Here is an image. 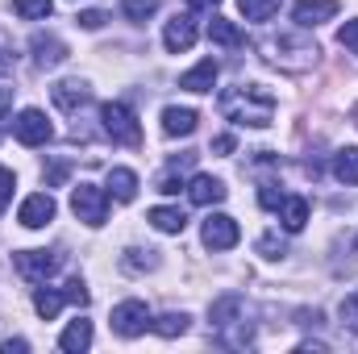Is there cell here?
Segmentation results:
<instances>
[{
	"mask_svg": "<svg viewBox=\"0 0 358 354\" xmlns=\"http://www.w3.org/2000/svg\"><path fill=\"white\" fill-rule=\"evenodd\" d=\"M334 17H338V0H296V8H292V21L300 29H313V25L334 21Z\"/></svg>",
	"mask_w": 358,
	"mask_h": 354,
	"instance_id": "10",
	"label": "cell"
},
{
	"mask_svg": "<svg viewBox=\"0 0 358 354\" xmlns=\"http://www.w3.org/2000/svg\"><path fill=\"white\" fill-rule=\"evenodd\" d=\"M29 46H34V63H38V67H59V63L67 59V46H63L59 38H46V34H38Z\"/></svg>",
	"mask_w": 358,
	"mask_h": 354,
	"instance_id": "16",
	"label": "cell"
},
{
	"mask_svg": "<svg viewBox=\"0 0 358 354\" xmlns=\"http://www.w3.org/2000/svg\"><path fill=\"white\" fill-rule=\"evenodd\" d=\"M283 196H287V192H279L275 183H263V187H259V204H263V208H279Z\"/></svg>",
	"mask_w": 358,
	"mask_h": 354,
	"instance_id": "31",
	"label": "cell"
},
{
	"mask_svg": "<svg viewBox=\"0 0 358 354\" xmlns=\"http://www.w3.org/2000/svg\"><path fill=\"white\" fill-rule=\"evenodd\" d=\"M187 313H163V317H150V330L159 334V338H179V334H187Z\"/></svg>",
	"mask_w": 358,
	"mask_h": 354,
	"instance_id": "22",
	"label": "cell"
},
{
	"mask_svg": "<svg viewBox=\"0 0 358 354\" xmlns=\"http://www.w3.org/2000/svg\"><path fill=\"white\" fill-rule=\"evenodd\" d=\"M76 21H80L84 29H100V25H104V13H96V8H92V13H80Z\"/></svg>",
	"mask_w": 358,
	"mask_h": 354,
	"instance_id": "35",
	"label": "cell"
},
{
	"mask_svg": "<svg viewBox=\"0 0 358 354\" xmlns=\"http://www.w3.org/2000/svg\"><path fill=\"white\" fill-rule=\"evenodd\" d=\"M55 213H59L55 196H50V192H34V196H25V200H21L17 221H21L25 229H42V225H50V221H55Z\"/></svg>",
	"mask_w": 358,
	"mask_h": 354,
	"instance_id": "8",
	"label": "cell"
},
{
	"mask_svg": "<svg viewBox=\"0 0 358 354\" xmlns=\"http://www.w3.org/2000/svg\"><path fill=\"white\" fill-rule=\"evenodd\" d=\"M221 117L234 125H250V129H267L275 121V92L263 84H238V88L221 92Z\"/></svg>",
	"mask_w": 358,
	"mask_h": 354,
	"instance_id": "1",
	"label": "cell"
},
{
	"mask_svg": "<svg viewBox=\"0 0 358 354\" xmlns=\"http://www.w3.org/2000/svg\"><path fill=\"white\" fill-rule=\"evenodd\" d=\"M225 192H229V187H225L217 176H196L192 183H187V200H192V204H200V208L221 204V200H225Z\"/></svg>",
	"mask_w": 358,
	"mask_h": 354,
	"instance_id": "12",
	"label": "cell"
},
{
	"mask_svg": "<svg viewBox=\"0 0 358 354\" xmlns=\"http://www.w3.org/2000/svg\"><path fill=\"white\" fill-rule=\"evenodd\" d=\"M121 267H125V271H155V267H159V255H155V250H138V246H129V250L121 255Z\"/></svg>",
	"mask_w": 358,
	"mask_h": 354,
	"instance_id": "26",
	"label": "cell"
},
{
	"mask_svg": "<svg viewBox=\"0 0 358 354\" xmlns=\"http://www.w3.org/2000/svg\"><path fill=\"white\" fill-rule=\"evenodd\" d=\"M71 213L84 221V225H104L108 217V187H96V183H80L71 187Z\"/></svg>",
	"mask_w": 358,
	"mask_h": 354,
	"instance_id": "3",
	"label": "cell"
},
{
	"mask_svg": "<svg viewBox=\"0 0 358 354\" xmlns=\"http://www.w3.org/2000/svg\"><path fill=\"white\" fill-rule=\"evenodd\" d=\"M334 176L342 183H358V146H342L334 155Z\"/></svg>",
	"mask_w": 358,
	"mask_h": 354,
	"instance_id": "23",
	"label": "cell"
},
{
	"mask_svg": "<svg viewBox=\"0 0 358 354\" xmlns=\"http://www.w3.org/2000/svg\"><path fill=\"white\" fill-rule=\"evenodd\" d=\"M200 242H204L208 250H234V246L242 242V229H238V221H234L229 213H208V221H204V229H200Z\"/></svg>",
	"mask_w": 358,
	"mask_h": 354,
	"instance_id": "4",
	"label": "cell"
},
{
	"mask_svg": "<svg viewBox=\"0 0 358 354\" xmlns=\"http://www.w3.org/2000/svg\"><path fill=\"white\" fill-rule=\"evenodd\" d=\"M342 321H346L350 330H358V292H355V296H346V300H342Z\"/></svg>",
	"mask_w": 358,
	"mask_h": 354,
	"instance_id": "33",
	"label": "cell"
},
{
	"mask_svg": "<svg viewBox=\"0 0 358 354\" xmlns=\"http://www.w3.org/2000/svg\"><path fill=\"white\" fill-rule=\"evenodd\" d=\"M13 267H17V275H25L29 283H46V279L59 271V255H55V250H17V255H13Z\"/></svg>",
	"mask_w": 358,
	"mask_h": 354,
	"instance_id": "7",
	"label": "cell"
},
{
	"mask_svg": "<svg viewBox=\"0 0 358 354\" xmlns=\"http://www.w3.org/2000/svg\"><path fill=\"white\" fill-rule=\"evenodd\" d=\"M92 346V321H71L63 334H59V351L67 354H80Z\"/></svg>",
	"mask_w": 358,
	"mask_h": 354,
	"instance_id": "18",
	"label": "cell"
},
{
	"mask_svg": "<svg viewBox=\"0 0 358 354\" xmlns=\"http://www.w3.org/2000/svg\"><path fill=\"white\" fill-rule=\"evenodd\" d=\"M259 250H263V255H267V259H283V242H275V238H263V242H259Z\"/></svg>",
	"mask_w": 358,
	"mask_h": 354,
	"instance_id": "34",
	"label": "cell"
},
{
	"mask_svg": "<svg viewBox=\"0 0 358 354\" xmlns=\"http://www.w3.org/2000/svg\"><path fill=\"white\" fill-rule=\"evenodd\" d=\"M50 134H55V129H50V121H46L42 108H21L17 121H13V138H17L21 146H46Z\"/></svg>",
	"mask_w": 358,
	"mask_h": 354,
	"instance_id": "5",
	"label": "cell"
},
{
	"mask_svg": "<svg viewBox=\"0 0 358 354\" xmlns=\"http://www.w3.org/2000/svg\"><path fill=\"white\" fill-rule=\"evenodd\" d=\"M150 225H155L159 234H183L187 217H183V208H171V204H159V208H150Z\"/></svg>",
	"mask_w": 358,
	"mask_h": 354,
	"instance_id": "19",
	"label": "cell"
},
{
	"mask_svg": "<svg viewBox=\"0 0 358 354\" xmlns=\"http://www.w3.org/2000/svg\"><path fill=\"white\" fill-rule=\"evenodd\" d=\"M213 150H217V155H229V150H234V134H221V138H213Z\"/></svg>",
	"mask_w": 358,
	"mask_h": 354,
	"instance_id": "37",
	"label": "cell"
},
{
	"mask_svg": "<svg viewBox=\"0 0 358 354\" xmlns=\"http://www.w3.org/2000/svg\"><path fill=\"white\" fill-rule=\"evenodd\" d=\"M13 13L21 21H46L55 13V0H13Z\"/></svg>",
	"mask_w": 358,
	"mask_h": 354,
	"instance_id": "25",
	"label": "cell"
},
{
	"mask_svg": "<svg viewBox=\"0 0 358 354\" xmlns=\"http://www.w3.org/2000/svg\"><path fill=\"white\" fill-rule=\"evenodd\" d=\"M63 296H67L71 304H88V283H84V279H67Z\"/></svg>",
	"mask_w": 358,
	"mask_h": 354,
	"instance_id": "30",
	"label": "cell"
},
{
	"mask_svg": "<svg viewBox=\"0 0 358 354\" xmlns=\"http://www.w3.org/2000/svg\"><path fill=\"white\" fill-rule=\"evenodd\" d=\"M179 187H183V179H176V176H163V179H159V192H163V196H176Z\"/></svg>",
	"mask_w": 358,
	"mask_h": 354,
	"instance_id": "36",
	"label": "cell"
},
{
	"mask_svg": "<svg viewBox=\"0 0 358 354\" xmlns=\"http://www.w3.org/2000/svg\"><path fill=\"white\" fill-rule=\"evenodd\" d=\"M108 196L121 200V204H129V200L138 196V176H134L129 167H113V171H108Z\"/></svg>",
	"mask_w": 358,
	"mask_h": 354,
	"instance_id": "17",
	"label": "cell"
},
{
	"mask_svg": "<svg viewBox=\"0 0 358 354\" xmlns=\"http://www.w3.org/2000/svg\"><path fill=\"white\" fill-rule=\"evenodd\" d=\"M146 330H150V309L142 300H121L113 309V334L117 338H138Z\"/></svg>",
	"mask_w": 358,
	"mask_h": 354,
	"instance_id": "6",
	"label": "cell"
},
{
	"mask_svg": "<svg viewBox=\"0 0 358 354\" xmlns=\"http://www.w3.org/2000/svg\"><path fill=\"white\" fill-rule=\"evenodd\" d=\"M208 38L217 42V46H225V50H234V46H242L246 38H242V29L234 25V21H225V17H213L208 21Z\"/></svg>",
	"mask_w": 358,
	"mask_h": 354,
	"instance_id": "20",
	"label": "cell"
},
{
	"mask_svg": "<svg viewBox=\"0 0 358 354\" xmlns=\"http://www.w3.org/2000/svg\"><path fill=\"white\" fill-rule=\"evenodd\" d=\"M13 113V88H0V117Z\"/></svg>",
	"mask_w": 358,
	"mask_h": 354,
	"instance_id": "38",
	"label": "cell"
},
{
	"mask_svg": "<svg viewBox=\"0 0 358 354\" xmlns=\"http://www.w3.org/2000/svg\"><path fill=\"white\" fill-rule=\"evenodd\" d=\"M121 13H125L129 21H146V17L159 13V0H121Z\"/></svg>",
	"mask_w": 358,
	"mask_h": 354,
	"instance_id": "28",
	"label": "cell"
},
{
	"mask_svg": "<svg viewBox=\"0 0 358 354\" xmlns=\"http://www.w3.org/2000/svg\"><path fill=\"white\" fill-rule=\"evenodd\" d=\"M196 108H179V104H171V108H163V134L167 138H187V134H196Z\"/></svg>",
	"mask_w": 358,
	"mask_h": 354,
	"instance_id": "14",
	"label": "cell"
},
{
	"mask_svg": "<svg viewBox=\"0 0 358 354\" xmlns=\"http://www.w3.org/2000/svg\"><path fill=\"white\" fill-rule=\"evenodd\" d=\"M213 84H217V59H200L192 71L179 76V88L183 92H213Z\"/></svg>",
	"mask_w": 358,
	"mask_h": 354,
	"instance_id": "13",
	"label": "cell"
},
{
	"mask_svg": "<svg viewBox=\"0 0 358 354\" xmlns=\"http://www.w3.org/2000/svg\"><path fill=\"white\" fill-rule=\"evenodd\" d=\"M338 42H342V46H346L350 55H358V17H350V21H346V25L338 29Z\"/></svg>",
	"mask_w": 358,
	"mask_h": 354,
	"instance_id": "29",
	"label": "cell"
},
{
	"mask_svg": "<svg viewBox=\"0 0 358 354\" xmlns=\"http://www.w3.org/2000/svg\"><path fill=\"white\" fill-rule=\"evenodd\" d=\"M50 96H55V104H59L63 113H80V108L92 100V88L84 84V80H59V84L50 88Z\"/></svg>",
	"mask_w": 358,
	"mask_h": 354,
	"instance_id": "11",
	"label": "cell"
},
{
	"mask_svg": "<svg viewBox=\"0 0 358 354\" xmlns=\"http://www.w3.org/2000/svg\"><path fill=\"white\" fill-rule=\"evenodd\" d=\"M208 317H213V325H229V321H238V317H242V296H221V300L208 309Z\"/></svg>",
	"mask_w": 358,
	"mask_h": 354,
	"instance_id": "24",
	"label": "cell"
},
{
	"mask_svg": "<svg viewBox=\"0 0 358 354\" xmlns=\"http://www.w3.org/2000/svg\"><path fill=\"white\" fill-rule=\"evenodd\" d=\"M0 351H4V354H21V351H29V342H21V338H8Z\"/></svg>",
	"mask_w": 358,
	"mask_h": 354,
	"instance_id": "39",
	"label": "cell"
},
{
	"mask_svg": "<svg viewBox=\"0 0 358 354\" xmlns=\"http://www.w3.org/2000/svg\"><path fill=\"white\" fill-rule=\"evenodd\" d=\"M192 42H196V21H192V13H176V17L167 21V29H163V46H167L171 55H183V50H192Z\"/></svg>",
	"mask_w": 358,
	"mask_h": 354,
	"instance_id": "9",
	"label": "cell"
},
{
	"mask_svg": "<svg viewBox=\"0 0 358 354\" xmlns=\"http://www.w3.org/2000/svg\"><path fill=\"white\" fill-rule=\"evenodd\" d=\"M242 4V17L246 21H267L271 13L279 8V0H238Z\"/></svg>",
	"mask_w": 358,
	"mask_h": 354,
	"instance_id": "27",
	"label": "cell"
},
{
	"mask_svg": "<svg viewBox=\"0 0 358 354\" xmlns=\"http://www.w3.org/2000/svg\"><path fill=\"white\" fill-rule=\"evenodd\" d=\"M100 125H104V134H108L117 146H138V142H142V125H138L134 108L121 104V100L100 104Z\"/></svg>",
	"mask_w": 358,
	"mask_h": 354,
	"instance_id": "2",
	"label": "cell"
},
{
	"mask_svg": "<svg viewBox=\"0 0 358 354\" xmlns=\"http://www.w3.org/2000/svg\"><path fill=\"white\" fill-rule=\"evenodd\" d=\"M350 117H355V125H358V104H355V108H350Z\"/></svg>",
	"mask_w": 358,
	"mask_h": 354,
	"instance_id": "41",
	"label": "cell"
},
{
	"mask_svg": "<svg viewBox=\"0 0 358 354\" xmlns=\"http://www.w3.org/2000/svg\"><path fill=\"white\" fill-rule=\"evenodd\" d=\"M275 213H279V225H283L287 234H300L304 221H308V200H304V196H283V204H279Z\"/></svg>",
	"mask_w": 358,
	"mask_h": 354,
	"instance_id": "15",
	"label": "cell"
},
{
	"mask_svg": "<svg viewBox=\"0 0 358 354\" xmlns=\"http://www.w3.org/2000/svg\"><path fill=\"white\" fill-rule=\"evenodd\" d=\"M187 4H192V8H217L221 0H187Z\"/></svg>",
	"mask_w": 358,
	"mask_h": 354,
	"instance_id": "40",
	"label": "cell"
},
{
	"mask_svg": "<svg viewBox=\"0 0 358 354\" xmlns=\"http://www.w3.org/2000/svg\"><path fill=\"white\" fill-rule=\"evenodd\" d=\"M63 304H67V296H63L59 288H38V292H34V309H38L42 321H55Z\"/></svg>",
	"mask_w": 358,
	"mask_h": 354,
	"instance_id": "21",
	"label": "cell"
},
{
	"mask_svg": "<svg viewBox=\"0 0 358 354\" xmlns=\"http://www.w3.org/2000/svg\"><path fill=\"white\" fill-rule=\"evenodd\" d=\"M13 187H17L13 171H8V167H0V213H4V208H8V200H13Z\"/></svg>",
	"mask_w": 358,
	"mask_h": 354,
	"instance_id": "32",
	"label": "cell"
}]
</instances>
